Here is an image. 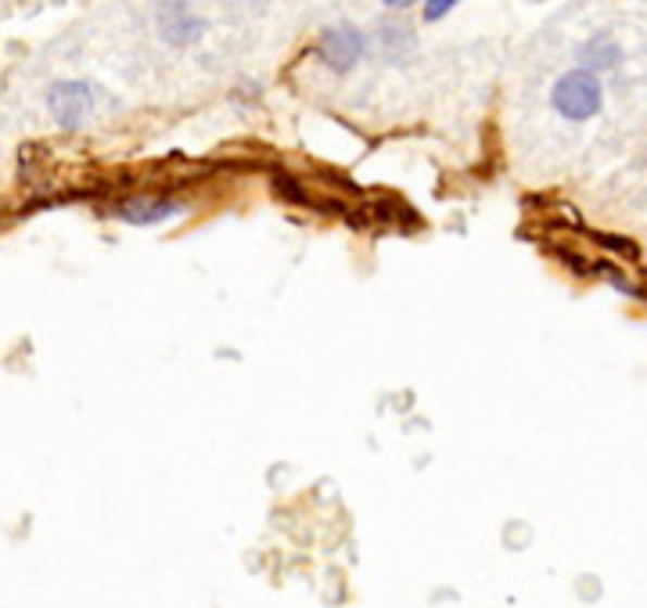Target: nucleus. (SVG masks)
Returning <instances> with one entry per match:
<instances>
[{
  "label": "nucleus",
  "mask_w": 647,
  "mask_h": 608,
  "mask_svg": "<svg viewBox=\"0 0 647 608\" xmlns=\"http://www.w3.org/2000/svg\"><path fill=\"white\" fill-rule=\"evenodd\" d=\"M555 109L564 120H590L601 109V84L586 73V69H572L564 73L555 87Z\"/></svg>",
  "instance_id": "f257e3e1"
},
{
  "label": "nucleus",
  "mask_w": 647,
  "mask_h": 608,
  "mask_svg": "<svg viewBox=\"0 0 647 608\" xmlns=\"http://www.w3.org/2000/svg\"><path fill=\"white\" fill-rule=\"evenodd\" d=\"M51 115L62 126H79L90 112V87L84 84H54L51 87Z\"/></svg>",
  "instance_id": "f03ea898"
},
{
  "label": "nucleus",
  "mask_w": 647,
  "mask_h": 608,
  "mask_svg": "<svg viewBox=\"0 0 647 608\" xmlns=\"http://www.w3.org/2000/svg\"><path fill=\"white\" fill-rule=\"evenodd\" d=\"M363 47H368V40H363V33L343 26V29L324 33V40H321V58H324V62L332 65V69H349V65L360 62Z\"/></svg>",
  "instance_id": "7ed1b4c3"
},
{
  "label": "nucleus",
  "mask_w": 647,
  "mask_h": 608,
  "mask_svg": "<svg viewBox=\"0 0 647 608\" xmlns=\"http://www.w3.org/2000/svg\"><path fill=\"white\" fill-rule=\"evenodd\" d=\"M162 33L173 40V44H184V40H191L195 33H198V18L187 11L184 4H173V8H166L162 11Z\"/></svg>",
  "instance_id": "20e7f679"
},
{
  "label": "nucleus",
  "mask_w": 647,
  "mask_h": 608,
  "mask_svg": "<svg viewBox=\"0 0 647 608\" xmlns=\"http://www.w3.org/2000/svg\"><path fill=\"white\" fill-rule=\"evenodd\" d=\"M583 62L586 65H597V69H608L619 62V44H611L608 37H597L583 47Z\"/></svg>",
  "instance_id": "39448f33"
},
{
  "label": "nucleus",
  "mask_w": 647,
  "mask_h": 608,
  "mask_svg": "<svg viewBox=\"0 0 647 608\" xmlns=\"http://www.w3.org/2000/svg\"><path fill=\"white\" fill-rule=\"evenodd\" d=\"M129 209V220H137V224H148V220H162V216H170L176 206L170 202H134V206H126Z\"/></svg>",
  "instance_id": "423d86ee"
},
{
  "label": "nucleus",
  "mask_w": 647,
  "mask_h": 608,
  "mask_svg": "<svg viewBox=\"0 0 647 608\" xmlns=\"http://www.w3.org/2000/svg\"><path fill=\"white\" fill-rule=\"evenodd\" d=\"M453 4H446V0H435V4H428V11H425V18H443L446 11H450Z\"/></svg>",
  "instance_id": "0eeeda50"
}]
</instances>
